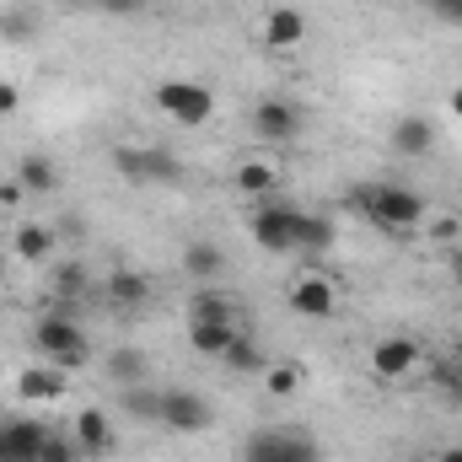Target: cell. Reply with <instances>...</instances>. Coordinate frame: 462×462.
Here are the masks:
<instances>
[{
  "label": "cell",
  "instance_id": "cell-1",
  "mask_svg": "<svg viewBox=\"0 0 462 462\" xmlns=\"http://www.w3.org/2000/svg\"><path fill=\"white\" fill-rule=\"evenodd\" d=\"M355 210L376 231H387V236H409L425 221V199L414 189H403V183H365V189H355Z\"/></svg>",
  "mask_w": 462,
  "mask_h": 462
},
{
  "label": "cell",
  "instance_id": "cell-2",
  "mask_svg": "<svg viewBox=\"0 0 462 462\" xmlns=\"http://www.w3.org/2000/svg\"><path fill=\"white\" fill-rule=\"evenodd\" d=\"M32 345L38 355L49 360V365H60V371H76V365H87V328L70 318V307H54V312H43L38 323H32Z\"/></svg>",
  "mask_w": 462,
  "mask_h": 462
},
{
  "label": "cell",
  "instance_id": "cell-3",
  "mask_svg": "<svg viewBox=\"0 0 462 462\" xmlns=\"http://www.w3.org/2000/svg\"><path fill=\"white\" fill-rule=\"evenodd\" d=\"M151 103H156V114L172 118V124H183V129H199V124H210L216 114V92L205 87V81H162L156 92H151Z\"/></svg>",
  "mask_w": 462,
  "mask_h": 462
},
{
  "label": "cell",
  "instance_id": "cell-4",
  "mask_svg": "<svg viewBox=\"0 0 462 462\" xmlns=\"http://www.w3.org/2000/svg\"><path fill=\"white\" fill-rule=\"evenodd\" d=\"M114 167L129 183H140V189H151V183H178V178H183V162H178L172 151H162V145H114Z\"/></svg>",
  "mask_w": 462,
  "mask_h": 462
},
{
  "label": "cell",
  "instance_id": "cell-5",
  "mask_svg": "<svg viewBox=\"0 0 462 462\" xmlns=\"http://www.w3.org/2000/svg\"><path fill=\"white\" fill-rule=\"evenodd\" d=\"M242 462H318V441L301 430H285V425H263L247 436Z\"/></svg>",
  "mask_w": 462,
  "mask_h": 462
},
{
  "label": "cell",
  "instance_id": "cell-6",
  "mask_svg": "<svg viewBox=\"0 0 462 462\" xmlns=\"http://www.w3.org/2000/svg\"><path fill=\"white\" fill-rule=\"evenodd\" d=\"M301 108L291 103V97H263V103H253V134L263 140V145H291L296 134H301Z\"/></svg>",
  "mask_w": 462,
  "mask_h": 462
},
{
  "label": "cell",
  "instance_id": "cell-7",
  "mask_svg": "<svg viewBox=\"0 0 462 462\" xmlns=\"http://www.w3.org/2000/svg\"><path fill=\"white\" fill-rule=\"evenodd\" d=\"M285 301H291V312H296V318H312V323H323V318H334V312H339V291H334L323 274H312V269L291 280Z\"/></svg>",
  "mask_w": 462,
  "mask_h": 462
},
{
  "label": "cell",
  "instance_id": "cell-8",
  "mask_svg": "<svg viewBox=\"0 0 462 462\" xmlns=\"http://www.w3.org/2000/svg\"><path fill=\"white\" fill-rule=\"evenodd\" d=\"M162 425L178 436H199L216 425V409L205 393H162Z\"/></svg>",
  "mask_w": 462,
  "mask_h": 462
},
{
  "label": "cell",
  "instance_id": "cell-9",
  "mask_svg": "<svg viewBox=\"0 0 462 462\" xmlns=\"http://www.w3.org/2000/svg\"><path fill=\"white\" fill-rule=\"evenodd\" d=\"M296 221H301V210L269 199V205L253 216V242H258L263 253H296Z\"/></svg>",
  "mask_w": 462,
  "mask_h": 462
},
{
  "label": "cell",
  "instance_id": "cell-10",
  "mask_svg": "<svg viewBox=\"0 0 462 462\" xmlns=\"http://www.w3.org/2000/svg\"><path fill=\"white\" fill-rule=\"evenodd\" d=\"M414 365H420V345H414V339H403V334H393V339L371 345V376H376V382H403Z\"/></svg>",
  "mask_w": 462,
  "mask_h": 462
},
{
  "label": "cell",
  "instance_id": "cell-11",
  "mask_svg": "<svg viewBox=\"0 0 462 462\" xmlns=\"http://www.w3.org/2000/svg\"><path fill=\"white\" fill-rule=\"evenodd\" d=\"M263 43L280 49V54H285V49H301V43H307V16H301L296 5H269V11H263Z\"/></svg>",
  "mask_w": 462,
  "mask_h": 462
},
{
  "label": "cell",
  "instance_id": "cell-12",
  "mask_svg": "<svg viewBox=\"0 0 462 462\" xmlns=\"http://www.w3.org/2000/svg\"><path fill=\"white\" fill-rule=\"evenodd\" d=\"M43 441H49V430L38 420H5L0 425V462H32Z\"/></svg>",
  "mask_w": 462,
  "mask_h": 462
},
{
  "label": "cell",
  "instance_id": "cell-13",
  "mask_svg": "<svg viewBox=\"0 0 462 462\" xmlns=\"http://www.w3.org/2000/svg\"><path fill=\"white\" fill-rule=\"evenodd\" d=\"M70 441H76L87 457H108V452L118 447L114 420H108L103 409H81V414H76V430H70Z\"/></svg>",
  "mask_w": 462,
  "mask_h": 462
},
{
  "label": "cell",
  "instance_id": "cell-14",
  "mask_svg": "<svg viewBox=\"0 0 462 462\" xmlns=\"http://www.w3.org/2000/svg\"><path fill=\"white\" fill-rule=\"evenodd\" d=\"M103 296L114 301L118 312H134V307L151 301V274H140V269H114V274L103 280Z\"/></svg>",
  "mask_w": 462,
  "mask_h": 462
},
{
  "label": "cell",
  "instance_id": "cell-15",
  "mask_svg": "<svg viewBox=\"0 0 462 462\" xmlns=\"http://www.w3.org/2000/svg\"><path fill=\"white\" fill-rule=\"evenodd\" d=\"M280 189V167L274 162H236L231 167V194H247V199H263V194H274Z\"/></svg>",
  "mask_w": 462,
  "mask_h": 462
},
{
  "label": "cell",
  "instance_id": "cell-16",
  "mask_svg": "<svg viewBox=\"0 0 462 462\" xmlns=\"http://www.w3.org/2000/svg\"><path fill=\"white\" fill-rule=\"evenodd\" d=\"M16 398H27V403H54V398H65V371H60V365H27V371L16 376Z\"/></svg>",
  "mask_w": 462,
  "mask_h": 462
},
{
  "label": "cell",
  "instance_id": "cell-17",
  "mask_svg": "<svg viewBox=\"0 0 462 462\" xmlns=\"http://www.w3.org/2000/svg\"><path fill=\"white\" fill-rule=\"evenodd\" d=\"M393 145L403 151V156H430V145H436V124L420 114H403L393 124Z\"/></svg>",
  "mask_w": 462,
  "mask_h": 462
},
{
  "label": "cell",
  "instance_id": "cell-18",
  "mask_svg": "<svg viewBox=\"0 0 462 462\" xmlns=\"http://www.w3.org/2000/svg\"><path fill=\"white\" fill-rule=\"evenodd\" d=\"M16 183H22L27 194H54V189H60V167H54L49 156L27 151V156L16 162Z\"/></svg>",
  "mask_w": 462,
  "mask_h": 462
},
{
  "label": "cell",
  "instance_id": "cell-19",
  "mask_svg": "<svg viewBox=\"0 0 462 462\" xmlns=\"http://www.w3.org/2000/svg\"><path fill=\"white\" fill-rule=\"evenodd\" d=\"M11 253H16L22 263H43V258L54 253V231L38 226V221H22V226L11 231Z\"/></svg>",
  "mask_w": 462,
  "mask_h": 462
},
{
  "label": "cell",
  "instance_id": "cell-20",
  "mask_svg": "<svg viewBox=\"0 0 462 462\" xmlns=\"http://www.w3.org/2000/svg\"><path fill=\"white\" fill-rule=\"evenodd\" d=\"M236 318H242V307L231 301L226 291H199L189 301V323H236Z\"/></svg>",
  "mask_w": 462,
  "mask_h": 462
},
{
  "label": "cell",
  "instance_id": "cell-21",
  "mask_svg": "<svg viewBox=\"0 0 462 462\" xmlns=\"http://www.w3.org/2000/svg\"><path fill=\"white\" fill-rule=\"evenodd\" d=\"M236 334H242L236 323H189V345L199 349V355H216V360L231 349Z\"/></svg>",
  "mask_w": 462,
  "mask_h": 462
},
{
  "label": "cell",
  "instance_id": "cell-22",
  "mask_svg": "<svg viewBox=\"0 0 462 462\" xmlns=\"http://www.w3.org/2000/svg\"><path fill=\"white\" fill-rule=\"evenodd\" d=\"M226 269V253L216 247V242H189L183 247V274H194V280H216Z\"/></svg>",
  "mask_w": 462,
  "mask_h": 462
},
{
  "label": "cell",
  "instance_id": "cell-23",
  "mask_svg": "<svg viewBox=\"0 0 462 462\" xmlns=\"http://www.w3.org/2000/svg\"><path fill=\"white\" fill-rule=\"evenodd\" d=\"M221 360H226L236 376H263V365H269V355L258 349V339H253V334H236V339H231V349L221 355Z\"/></svg>",
  "mask_w": 462,
  "mask_h": 462
},
{
  "label": "cell",
  "instance_id": "cell-24",
  "mask_svg": "<svg viewBox=\"0 0 462 462\" xmlns=\"http://www.w3.org/2000/svg\"><path fill=\"white\" fill-rule=\"evenodd\" d=\"M103 371H108L114 382H124V387H140V382L151 376V365H145V355H140V349H114V355L103 360Z\"/></svg>",
  "mask_w": 462,
  "mask_h": 462
},
{
  "label": "cell",
  "instance_id": "cell-25",
  "mask_svg": "<svg viewBox=\"0 0 462 462\" xmlns=\"http://www.w3.org/2000/svg\"><path fill=\"white\" fill-rule=\"evenodd\" d=\"M81 291H87V263L81 258H60L54 263V296L60 301H76Z\"/></svg>",
  "mask_w": 462,
  "mask_h": 462
},
{
  "label": "cell",
  "instance_id": "cell-26",
  "mask_svg": "<svg viewBox=\"0 0 462 462\" xmlns=\"http://www.w3.org/2000/svg\"><path fill=\"white\" fill-rule=\"evenodd\" d=\"M263 387H269L274 398H291V393L301 387V365H296V360H274V365H263Z\"/></svg>",
  "mask_w": 462,
  "mask_h": 462
},
{
  "label": "cell",
  "instance_id": "cell-27",
  "mask_svg": "<svg viewBox=\"0 0 462 462\" xmlns=\"http://www.w3.org/2000/svg\"><path fill=\"white\" fill-rule=\"evenodd\" d=\"M328 242H334V221L301 210V221H296V247H328Z\"/></svg>",
  "mask_w": 462,
  "mask_h": 462
},
{
  "label": "cell",
  "instance_id": "cell-28",
  "mask_svg": "<svg viewBox=\"0 0 462 462\" xmlns=\"http://www.w3.org/2000/svg\"><path fill=\"white\" fill-rule=\"evenodd\" d=\"M124 409L140 414V420H162V393H151L145 382L140 387H124Z\"/></svg>",
  "mask_w": 462,
  "mask_h": 462
},
{
  "label": "cell",
  "instance_id": "cell-29",
  "mask_svg": "<svg viewBox=\"0 0 462 462\" xmlns=\"http://www.w3.org/2000/svg\"><path fill=\"white\" fill-rule=\"evenodd\" d=\"M76 457H81V447L65 441V436H49V441L38 447V462H76Z\"/></svg>",
  "mask_w": 462,
  "mask_h": 462
},
{
  "label": "cell",
  "instance_id": "cell-30",
  "mask_svg": "<svg viewBox=\"0 0 462 462\" xmlns=\"http://www.w3.org/2000/svg\"><path fill=\"white\" fill-rule=\"evenodd\" d=\"M16 108H22V87L16 81H0V118H11Z\"/></svg>",
  "mask_w": 462,
  "mask_h": 462
},
{
  "label": "cell",
  "instance_id": "cell-31",
  "mask_svg": "<svg viewBox=\"0 0 462 462\" xmlns=\"http://www.w3.org/2000/svg\"><path fill=\"white\" fill-rule=\"evenodd\" d=\"M22 199H27V189H22V183H16V172H11V178L0 183V210H11V205H22Z\"/></svg>",
  "mask_w": 462,
  "mask_h": 462
},
{
  "label": "cell",
  "instance_id": "cell-32",
  "mask_svg": "<svg viewBox=\"0 0 462 462\" xmlns=\"http://www.w3.org/2000/svg\"><path fill=\"white\" fill-rule=\"evenodd\" d=\"M430 11H436L441 22H452V27H462V0H430Z\"/></svg>",
  "mask_w": 462,
  "mask_h": 462
},
{
  "label": "cell",
  "instance_id": "cell-33",
  "mask_svg": "<svg viewBox=\"0 0 462 462\" xmlns=\"http://www.w3.org/2000/svg\"><path fill=\"white\" fill-rule=\"evenodd\" d=\"M457 231H462V221H457V216H441V221H430V236H436V242H452Z\"/></svg>",
  "mask_w": 462,
  "mask_h": 462
},
{
  "label": "cell",
  "instance_id": "cell-34",
  "mask_svg": "<svg viewBox=\"0 0 462 462\" xmlns=\"http://www.w3.org/2000/svg\"><path fill=\"white\" fill-rule=\"evenodd\" d=\"M103 11H114V16H129V11H140V0H103Z\"/></svg>",
  "mask_w": 462,
  "mask_h": 462
},
{
  "label": "cell",
  "instance_id": "cell-35",
  "mask_svg": "<svg viewBox=\"0 0 462 462\" xmlns=\"http://www.w3.org/2000/svg\"><path fill=\"white\" fill-rule=\"evenodd\" d=\"M0 32H5V38H27V22H16V16H5V22H0Z\"/></svg>",
  "mask_w": 462,
  "mask_h": 462
},
{
  "label": "cell",
  "instance_id": "cell-36",
  "mask_svg": "<svg viewBox=\"0 0 462 462\" xmlns=\"http://www.w3.org/2000/svg\"><path fill=\"white\" fill-rule=\"evenodd\" d=\"M436 462H462V447H441V452H436Z\"/></svg>",
  "mask_w": 462,
  "mask_h": 462
},
{
  "label": "cell",
  "instance_id": "cell-37",
  "mask_svg": "<svg viewBox=\"0 0 462 462\" xmlns=\"http://www.w3.org/2000/svg\"><path fill=\"white\" fill-rule=\"evenodd\" d=\"M447 108H452V114L462 118V87H452V97H447Z\"/></svg>",
  "mask_w": 462,
  "mask_h": 462
},
{
  "label": "cell",
  "instance_id": "cell-38",
  "mask_svg": "<svg viewBox=\"0 0 462 462\" xmlns=\"http://www.w3.org/2000/svg\"><path fill=\"white\" fill-rule=\"evenodd\" d=\"M54 5H81V0H54Z\"/></svg>",
  "mask_w": 462,
  "mask_h": 462
},
{
  "label": "cell",
  "instance_id": "cell-39",
  "mask_svg": "<svg viewBox=\"0 0 462 462\" xmlns=\"http://www.w3.org/2000/svg\"><path fill=\"white\" fill-rule=\"evenodd\" d=\"M452 269H457V280H462V258H457V263H452Z\"/></svg>",
  "mask_w": 462,
  "mask_h": 462
},
{
  "label": "cell",
  "instance_id": "cell-40",
  "mask_svg": "<svg viewBox=\"0 0 462 462\" xmlns=\"http://www.w3.org/2000/svg\"><path fill=\"white\" fill-rule=\"evenodd\" d=\"M32 462H38V457H32Z\"/></svg>",
  "mask_w": 462,
  "mask_h": 462
}]
</instances>
